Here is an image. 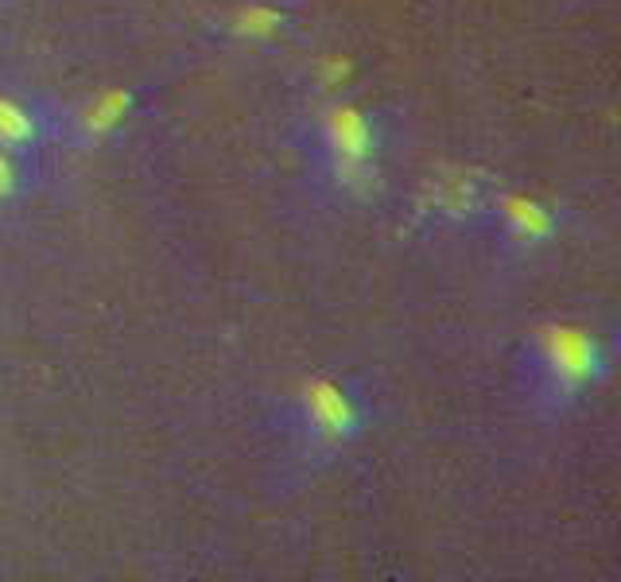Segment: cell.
<instances>
[{
	"label": "cell",
	"mask_w": 621,
	"mask_h": 582,
	"mask_svg": "<svg viewBox=\"0 0 621 582\" xmlns=\"http://www.w3.org/2000/svg\"><path fill=\"white\" fill-rule=\"evenodd\" d=\"M132 101H136V97H132L129 90H109V94L94 97V101L82 109V117H78V132H82L86 140L109 136V132L117 129V125L132 113Z\"/></svg>",
	"instance_id": "obj_5"
},
{
	"label": "cell",
	"mask_w": 621,
	"mask_h": 582,
	"mask_svg": "<svg viewBox=\"0 0 621 582\" xmlns=\"http://www.w3.org/2000/svg\"><path fill=\"white\" fill-rule=\"evenodd\" d=\"M20 183H24V175H20V160H16V152H12V148H0V206L16 198Z\"/></svg>",
	"instance_id": "obj_8"
},
{
	"label": "cell",
	"mask_w": 621,
	"mask_h": 582,
	"mask_svg": "<svg viewBox=\"0 0 621 582\" xmlns=\"http://www.w3.org/2000/svg\"><path fill=\"white\" fill-rule=\"evenodd\" d=\"M532 354L540 365V388L552 404H571L606 377V350L583 326H544L532 342Z\"/></svg>",
	"instance_id": "obj_1"
},
{
	"label": "cell",
	"mask_w": 621,
	"mask_h": 582,
	"mask_svg": "<svg viewBox=\"0 0 621 582\" xmlns=\"http://www.w3.org/2000/svg\"><path fill=\"white\" fill-rule=\"evenodd\" d=\"M280 28H284V12L272 4H245L229 20V32L237 39H272Z\"/></svg>",
	"instance_id": "obj_7"
},
{
	"label": "cell",
	"mask_w": 621,
	"mask_h": 582,
	"mask_svg": "<svg viewBox=\"0 0 621 582\" xmlns=\"http://www.w3.org/2000/svg\"><path fill=\"white\" fill-rule=\"evenodd\" d=\"M346 78H350V59H342V55H330L327 63H323V70H319V82L327 90H338Z\"/></svg>",
	"instance_id": "obj_9"
},
{
	"label": "cell",
	"mask_w": 621,
	"mask_h": 582,
	"mask_svg": "<svg viewBox=\"0 0 621 582\" xmlns=\"http://www.w3.org/2000/svg\"><path fill=\"white\" fill-rule=\"evenodd\" d=\"M501 226L505 233L524 245V249H532V245H540V241H548L552 233L559 229V218L544 206V202H536V198H528V194H505L501 198Z\"/></svg>",
	"instance_id": "obj_4"
},
{
	"label": "cell",
	"mask_w": 621,
	"mask_h": 582,
	"mask_svg": "<svg viewBox=\"0 0 621 582\" xmlns=\"http://www.w3.org/2000/svg\"><path fill=\"white\" fill-rule=\"evenodd\" d=\"M295 412L311 447H342L361 431V404L350 396V388L327 377H315L299 388Z\"/></svg>",
	"instance_id": "obj_3"
},
{
	"label": "cell",
	"mask_w": 621,
	"mask_h": 582,
	"mask_svg": "<svg viewBox=\"0 0 621 582\" xmlns=\"http://www.w3.org/2000/svg\"><path fill=\"white\" fill-rule=\"evenodd\" d=\"M35 140H39V121H35L32 109H24L12 97H0V148L24 152Z\"/></svg>",
	"instance_id": "obj_6"
},
{
	"label": "cell",
	"mask_w": 621,
	"mask_h": 582,
	"mask_svg": "<svg viewBox=\"0 0 621 582\" xmlns=\"http://www.w3.org/2000/svg\"><path fill=\"white\" fill-rule=\"evenodd\" d=\"M319 136H323V148H327L330 171H334L338 187L369 191L373 160H377V125L369 121V113H361L354 105H334L319 125Z\"/></svg>",
	"instance_id": "obj_2"
}]
</instances>
